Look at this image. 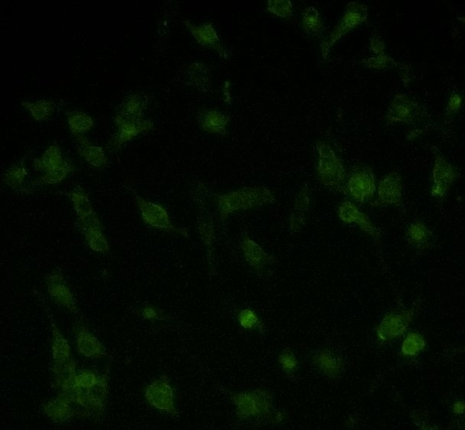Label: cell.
<instances>
[{
  "mask_svg": "<svg viewBox=\"0 0 465 430\" xmlns=\"http://www.w3.org/2000/svg\"><path fill=\"white\" fill-rule=\"evenodd\" d=\"M301 25L305 33L312 37L320 36L325 24L318 9L313 6L306 7L302 14Z\"/></svg>",
  "mask_w": 465,
  "mask_h": 430,
  "instance_id": "obj_28",
  "label": "cell"
},
{
  "mask_svg": "<svg viewBox=\"0 0 465 430\" xmlns=\"http://www.w3.org/2000/svg\"><path fill=\"white\" fill-rule=\"evenodd\" d=\"M270 13L280 18L288 19L293 14V5L289 0H271L267 4Z\"/></svg>",
  "mask_w": 465,
  "mask_h": 430,
  "instance_id": "obj_40",
  "label": "cell"
},
{
  "mask_svg": "<svg viewBox=\"0 0 465 430\" xmlns=\"http://www.w3.org/2000/svg\"><path fill=\"white\" fill-rule=\"evenodd\" d=\"M51 328V354L53 362H63L72 358V351L68 339L63 334L55 322L52 314H49Z\"/></svg>",
  "mask_w": 465,
  "mask_h": 430,
  "instance_id": "obj_25",
  "label": "cell"
},
{
  "mask_svg": "<svg viewBox=\"0 0 465 430\" xmlns=\"http://www.w3.org/2000/svg\"><path fill=\"white\" fill-rule=\"evenodd\" d=\"M403 177L398 172L385 175L380 180L377 198L372 204L374 207L401 206L403 205Z\"/></svg>",
  "mask_w": 465,
  "mask_h": 430,
  "instance_id": "obj_15",
  "label": "cell"
},
{
  "mask_svg": "<svg viewBox=\"0 0 465 430\" xmlns=\"http://www.w3.org/2000/svg\"><path fill=\"white\" fill-rule=\"evenodd\" d=\"M407 240L410 245L419 250L429 248L433 233L431 230L421 222L412 223L407 229Z\"/></svg>",
  "mask_w": 465,
  "mask_h": 430,
  "instance_id": "obj_27",
  "label": "cell"
},
{
  "mask_svg": "<svg viewBox=\"0 0 465 430\" xmlns=\"http://www.w3.org/2000/svg\"><path fill=\"white\" fill-rule=\"evenodd\" d=\"M414 316V310H402L387 313L377 327L379 341L389 342L404 334Z\"/></svg>",
  "mask_w": 465,
  "mask_h": 430,
  "instance_id": "obj_12",
  "label": "cell"
},
{
  "mask_svg": "<svg viewBox=\"0 0 465 430\" xmlns=\"http://www.w3.org/2000/svg\"><path fill=\"white\" fill-rule=\"evenodd\" d=\"M77 227L83 235L93 230H103V224L96 213L86 217L78 218Z\"/></svg>",
  "mask_w": 465,
  "mask_h": 430,
  "instance_id": "obj_42",
  "label": "cell"
},
{
  "mask_svg": "<svg viewBox=\"0 0 465 430\" xmlns=\"http://www.w3.org/2000/svg\"><path fill=\"white\" fill-rule=\"evenodd\" d=\"M51 371L58 392H66L76 387L77 362L73 358L63 362H52Z\"/></svg>",
  "mask_w": 465,
  "mask_h": 430,
  "instance_id": "obj_20",
  "label": "cell"
},
{
  "mask_svg": "<svg viewBox=\"0 0 465 430\" xmlns=\"http://www.w3.org/2000/svg\"><path fill=\"white\" fill-rule=\"evenodd\" d=\"M346 194L359 204L372 202L377 191L376 177L372 167L357 165L347 173Z\"/></svg>",
  "mask_w": 465,
  "mask_h": 430,
  "instance_id": "obj_6",
  "label": "cell"
},
{
  "mask_svg": "<svg viewBox=\"0 0 465 430\" xmlns=\"http://www.w3.org/2000/svg\"><path fill=\"white\" fill-rule=\"evenodd\" d=\"M278 362L282 371L289 375L295 374L299 368L297 356L290 349H283L280 353Z\"/></svg>",
  "mask_w": 465,
  "mask_h": 430,
  "instance_id": "obj_41",
  "label": "cell"
},
{
  "mask_svg": "<svg viewBox=\"0 0 465 430\" xmlns=\"http://www.w3.org/2000/svg\"><path fill=\"white\" fill-rule=\"evenodd\" d=\"M369 14L368 6L364 4L350 2L339 22L335 26L329 37L322 41L321 54L324 59L329 57L331 49L351 31L366 22Z\"/></svg>",
  "mask_w": 465,
  "mask_h": 430,
  "instance_id": "obj_4",
  "label": "cell"
},
{
  "mask_svg": "<svg viewBox=\"0 0 465 430\" xmlns=\"http://www.w3.org/2000/svg\"><path fill=\"white\" fill-rule=\"evenodd\" d=\"M197 121L202 130L216 135H225L230 123L227 114L213 109L199 112Z\"/></svg>",
  "mask_w": 465,
  "mask_h": 430,
  "instance_id": "obj_22",
  "label": "cell"
},
{
  "mask_svg": "<svg viewBox=\"0 0 465 430\" xmlns=\"http://www.w3.org/2000/svg\"><path fill=\"white\" fill-rule=\"evenodd\" d=\"M463 106V94L459 92H453L447 102L445 111L446 118H452Z\"/></svg>",
  "mask_w": 465,
  "mask_h": 430,
  "instance_id": "obj_43",
  "label": "cell"
},
{
  "mask_svg": "<svg viewBox=\"0 0 465 430\" xmlns=\"http://www.w3.org/2000/svg\"><path fill=\"white\" fill-rule=\"evenodd\" d=\"M44 414L56 424H64L79 414L76 406L71 402L66 396L58 393L42 406Z\"/></svg>",
  "mask_w": 465,
  "mask_h": 430,
  "instance_id": "obj_19",
  "label": "cell"
},
{
  "mask_svg": "<svg viewBox=\"0 0 465 430\" xmlns=\"http://www.w3.org/2000/svg\"><path fill=\"white\" fill-rule=\"evenodd\" d=\"M237 320L240 326L246 330H258L260 333H264V324L258 317L257 313L251 309L247 308L241 309L237 316Z\"/></svg>",
  "mask_w": 465,
  "mask_h": 430,
  "instance_id": "obj_38",
  "label": "cell"
},
{
  "mask_svg": "<svg viewBox=\"0 0 465 430\" xmlns=\"http://www.w3.org/2000/svg\"><path fill=\"white\" fill-rule=\"evenodd\" d=\"M133 194L140 210L143 221L145 225L166 232L175 233L186 238L189 237L186 228L177 227L174 225L164 205L145 200L134 191H133Z\"/></svg>",
  "mask_w": 465,
  "mask_h": 430,
  "instance_id": "obj_8",
  "label": "cell"
},
{
  "mask_svg": "<svg viewBox=\"0 0 465 430\" xmlns=\"http://www.w3.org/2000/svg\"><path fill=\"white\" fill-rule=\"evenodd\" d=\"M318 153L316 172L318 173L321 183L329 190L346 194L345 183L347 173L339 157L332 146L324 141L316 143Z\"/></svg>",
  "mask_w": 465,
  "mask_h": 430,
  "instance_id": "obj_3",
  "label": "cell"
},
{
  "mask_svg": "<svg viewBox=\"0 0 465 430\" xmlns=\"http://www.w3.org/2000/svg\"><path fill=\"white\" fill-rule=\"evenodd\" d=\"M223 98L227 103L232 102L231 82L230 81H226L224 83Z\"/></svg>",
  "mask_w": 465,
  "mask_h": 430,
  "instance_id": "obj_46",
  "label": "cell"
},
{
  "mask_svg": "<svg viewBox=\"0 0 465 430\" xmlns=\"http://www.w3.org/2000/svg\"><path fill=\"white\" fill-rule=\"evenodd\" d=\"M338 217L341 221L347 225H356L376 242L382 239V230L376 226L371 219L353 203L345 200L338 207Z\"/></svg>",
  "mask_w": 465,
  "mask_h": 430,
  "instance_id": "obj_16",
  "label": "cell"
},
{
  "mask_svg": "<svg viewBox=\"0 0 465 430\" xmlns=\"http://www.w3.org/2000/svg\"><path fill=\"white\" fill-rule=\"evenodd\" d=\"M27 174L25 162L21 160L10 166L5 172L4 174V182L9 187L17 188L24 184Z\"/></svg>",
  "mask_w": 465,
  "mask_h": 430,
  "instance_id": "obj_36",
  "label": "cell"
},
{
  "mask_svg": "<svg viewBox=\"0 0 465 430\" xmlns=\"http://www.w3.org/2000/svg\"><path fill=\"white\" fill-rule=\"evenodd\" d=\"M88 247L94 252L107 255L110 251V245L103 230H93L83 235Z\"/></svg>",
  "mask_w": 465,
  "mask_h": 430,
  "instance_id": "obj_37",
  "label": "cell"
},
{
  "mask_svg": "<svg viewBox=\"0 0 465 430\" xmlns=\"http://www.w3.org/2000/svg\"><path fill=\"white\" fill-rule=\"evenodd\" d=\"M68 195L78 218L86 217L95 213L90 198L81 186L77 185Z\"/></svg>",
  "mask_w": 465,
  "mask_h": 430,
  "instance_id": "obj_31",
  "label": "cell"
},
{
  "mask_svg": "<svg viewBox=\"0 0 465 430\" xmlns=\"http://www.w3.org/2000/svg\"><path fill=\"white\" fill-rule=\"evenodd\" d=\"M46 283L48 293L53 302L76 316L80 314L75 296L60 267L48 272L46 277Z\"/></svg>",
  "mask_w": 465,
  "mask_h": 430,
  "instance_id": "obj_11",
  "label": "cell"
},
{
  "mask_svg": "<svg viewBox=\"0 0 465 430\" xmlns=\"http://www.w3.org/2000/svg\"><path fill=\"white\" fill-rule=\"evenodd\" d=\"M185 24L198 44L217 51L222 58H228V51L222 44L218 31L213 24L195 25L185 20Z\"/></svg>",
  "mask_w": 465,
  "mask_h": 430,
  "instance_id": "obj_17",
  "label": "cell"
},
{
  "mask_svg": "<svg viewBox=\"0 0 465 430\" xmlns=\"http://www.w3.org/2000/svg\"><path fill=\"white\" fill-rule=\"evenodd\" d=\"M230 400L234 404L240 421L270 422L275 411L273 396L266 390L255 389L232 393Z\"/></svg>",
  "mask_w": 465,
  "mask_h": 430,
  "instance_id": "obj_2",
  "label": "cell"
},
{
  "mask_svg": "<svg viewBox=\"0 0 465 430\" xmlns=\"http://www.w3.org/2000/svg\"><path fill=\"white\" fill-rule=\"evenodd\" d=\"M103 377V374L98 375L91 370H81L77 373L76 385L81 389L88 390L98 385L101 382Z\"/></svg>",
  "mask_w": 465,
  "mask_h": 430,
  "instance_id": "obj_39",
  "label": "cell"
},
{
  "mask_svg": "<svg viewBox=\"0 0 465 430\" xmlns=\"http://www.w3.org/2000/svg\"><path fill=\"white\" fill-rule=\"evenodd\" d=\"M426 342L418 332H409L401 346V353L405 357H417L426 349Z\"/></svg>",
  "mask_w": 465,
  "mask_h": 430,
  "instance_id": "obj_35",
  "label": "cell"
},
{
  "mask_svg": "<svg viewBox=\"0 0 465 430\" xmlns=\"http://www.w3.org/2000/svg\"><path fill=\"white\" fill-rule=\"evenodd\" d=\"M220 221L225 222L232 214L245 212L252 208L271 205L276 202L272 193L267 187H245L225 194L213 196Z\"/></svg>",
  "mask_w": 465,
  "mask_h": 430,
  "instance_id": "obj_1",
  "label": "cell"
},
{
  "mask_svg": "<svg viewBox=\"0 0 465 430\" xmlns=\"http://www.w3.org/2000/svg\"><path fill=\"white\" fill-rule=\"evenodd\" d=\"M310 204L311 193L309 185L305 184L295 198L293 209L290 216V230L292 234L300 232L305 225Z\"/></svg>",
  "mask_w": 465,
  "mask_h": 430,
  "instance_id": "obj_21",
  "label": "cell"
},
{
  "mask_svg": "<svg viewBox=\"0 0 465 430\" xmlns=\"http://www.w3.org/2000/svg\"><path fill=\"white\" fill-rule=\"evenodd\" d=\"M78 352L88 359H101L108 355L107 349L100 339L87 327L75 324Z\"/></svg>",
  "mask_w": 465,
  "mask_h": 430,
  "instance_id": "obj_18",
  "label": "cell"
},
{
  "mask_svg": "<svg viewBox=\"0 0 465 430\" xmlns=\"http://www.w3.org/2000/svg\"><path fill=\"white\" fill-rule=\"evenodd\" d=\"M200 197H197L196 202L199 204L198 215V230L200 239L206 248L208 260L210 264L213 263L214 257V244L215 240V230L213 219L208 210L206 208L205 194L208 190L203 184L197 186Z\"/></svg>",
  "mask_w": 465,
  "mask_h": 430,
  "instance_id": "obj_13",
  "label": "cell"
},
{
  "mask_svg": "<svg viewBox=\"0 0 465 430\" xmlns=\"http://www.w3.org/2000/svg\"><path fill=\"white\" fill-rule=\"evenodd\" d=\"M425 115L426 109L422 104L407 94L398 93L388 105L385 120L388 124L414 125L422 121Z\"/></svg>",
  "mask_w": 465,
  "mask_h": 430,
  "instance_id": "obj_7",
  "label": "cell"
},
{
  "mask_svg": "<svg viewBox=\"0 0 465 430\" xmlns=\"http://www.w3.org/2000/svg\"><path fill=\"white\" fill-rule=\"evenodd\" d=\"M77 149L79 155L95 169H103L108 164V158L101 146L92 144L83 135L77 138Z\"/></svg>",
  "mask_w": 465,
  "mask_h": 430,
  "instance_id": "obj_24",
  "label": "cell"
},
{
  "mask_svg": "<svg viewBox=\"0 0 465 430\" xmlns=\"http://www.w3.org/2000/svg\"><path fill=\"white\" fill-rule=\"evenodd\" d=\"M240 249L248 265L259 275L264 276L270 274V271L276 265V257L267 253L247 235L242 237Z\"/></svg>",
  "mask_w": 465,
  "mask_h": 430,
  "instance_id": "obj_14",
  "label": "cell"
},
{
  "mask_svg": "<svg viewBox=\"0 0 465 430\" xmlns=\"http://www.w3.org/2000/svg\"><path fill=\"white\" fill-rule=\"evenodd\" d=\"M312 363L317 369L329 379H337L343 373L344 363L341 356L330 350H321L312 358Z\"/></svg>",
  "mask_w": 465,
  "mask_h": 430,
  "instance_id": "obj_23",
  "label": "cell"
},
{
  "mask_svg": "<svg viewBox=\"0 0 465 430\" xmlns=\"http://www.w3.org/2000/svg\"><path fill=\"white\" fill-rule=\"evenodd\" d=\"M64 161L60 146L53 143L39 158L34 160V168L37 171L46 173L59 166Z\"/></svg>",
  "mask_w": 465,
  "mask_h": 430,
  "instance_id": "obj_29",
  "label": "cell"
},
{
  "mask_svg": "<svg viewBox=\"0 0 465 430\" xmlns=\"http://www.w3.org/2000/svg\"><path fill=\"white\" fill-rule=\"evenodd\" d=\"M435 150L431 195L436 198H443L446 195L450 187L459 180L461 173L458 167L453 165L446 157H444L436 149Z\"/></svg>",
  "mask_w": 465,
  "mask_h": 430,
  "instance_id": "obj_10",
  "label": "cell"
},
{
  "mask_svg": "<svg viewBox=\"0 0 465 430\" xmlns=\"http://www.w3.org/2000/svg\"><path fill=\"white\" fill-rule=\"evenodd\" d=\"M116 131L112 135L110 144L115 150L119 149L140 134L149 132L154 128L150 120L143 117L128 116L116 113L114 117Z\"/></svg>",
  "mask_w": 465,
  "mask_h": 430,
  "instance_id": "obj_9",
  "label": "cell"
},
{
  "mask_svg": "<svg viewBox=\"0 0 465 430\" xmlns=\"http://www.w3.org/2000/svg\"><path fill=\"white\" fill-rule=\"evenodd\" d=\"M68 123L70 131L77 136L83 135L93 127L94 121L86 113L72 111L68 113Z\"/></svg>",
  "mask_w": 465,
  "mask_h": 430,
  "instance_id": "obj_33",
  "label": "cell"
},
{
  "mask_svg": "<svg viewBox=\"0 0 465 430\" xmlns=\"http://www.w3.org/2000/svg\"><path fill=\"white\" fill-rule=\"evenodd\" d=\"M369 49L374 56L386 53V44L382 36L374 34L369 39Z\"/></svg>",
  "mask_w": 465,
  "mask_h": 430,
  "instance_id": "obj_45",
  "label": "cell"
},
{
  "mask_svg": "<svg viewBox=\"0 0 465 430\" xmlns=\"http://www.w3.org/2000/svg\"><path fill=\"white\" fill-rule=\"evenodd\" d=\"M75 167L68 161L65 160L59 166L54 168L38 178V180L31 183V186H39L44 185H56L66 180V178L71 172L73 171Z\"/></svg>",
  "mask_w": 465,
  "mask_h": 430,
  "instance_id": "obj_30",
  "label": "cell"
},
{
  "mask_svg": "<svg viewBox=\"0 0 465 430\" xmlns=\"http://www.w3.org/2000/svg\"><path fill=\"white\" fill-rule=\"evenodd\" d=\"M464 411V404L463 401H457L454 404L453 411L456 414H462Z\"/></svg>",
  "mask_w": 465,
  "mask_h": 430,
  "instance_id": "obj_47",
  "label": "cell"
},
{
  "mask_svg": "<svg viewBox=\"0 0 465 430\" xmlns=\"http://www.w3.org/2000/svg\"><path fill=\"white\" fill-rule=\"evenodd\" d=\"M145 106L146 103L143 98L140 94L133 93L122 101L116 113L128 115V116L143 117Z\"/></svg>",
  "mask_w": 465,
  "mask_h": 430,
  "instance_id": "obj_34",
  "label": "cell"
},
{
  "mask_svg": "<svg viewBox=\"0 0 465 430\" xmlns=\"http://www.w3.org/2000/svg\"><path fill=\"white\" fill-rule=\"evenodd\" d=\"M186 78L190 86L200 91H208L210 87V72L203 62H194L186 69Z\"/></svg>",
  "mask_w": 465,
  "mask_h": 430,
  "instance_id": "obj_26",
  "label": "cell"
},
{
  "mask_svg": "<svg viewBox=\"0 0 465 430\" xmlns=\"http://www.w3.org/2000/svg\"><path fill=\"white\" fill-rule=\"evenodd\" d=\"M142 317L148 321H158L164 318V313L160 309L151 304H145L141 309Z\"/></svg>",
  "mask_w": 465,
  "mask_h": 430,
  "instance_id": "obj_44",
  "label": "cell"
},
{
  "mask_svg": "<svg viewBox=\"0 0 465 430\" xmlns=\"http://www.w3.org/2000/svg\"><path fill=\"white\" fill-rule=\"evenodd\" d=\"M25 108L37 122L45 121L49 119L56 112V104L55 102L47 100H39L34 102L24 101Z\"/></svg>",
  "mask_w": 465,
  "mask_h": 430,
  "instance_id": "obj_32",
  "label": "cell"
},
{
  "mask_svg": "<svg viewBox=\"0 0 465 430\" xmlns=\"http://www.w3.org/2000/svg\"><path fill=\"white\" fill-rule=\"evenodd\" d=\"M145 399L155 410L163 414L177 416L176 389L166 375L158 377L144 391Z\"/></svg>",
  "mask_w": 465,
  "mask_h": 430,
  "instance_id": "obj_5",
  "label": "cell"
}]
</instances>
